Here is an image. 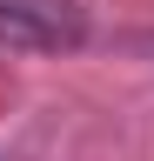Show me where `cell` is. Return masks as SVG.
<instances>
[{"instance_id": "6da1fadb", "label": "cell", "mask_w": 154, "mask_h": 161, "mask_svg": "<svg viewBox=\"0 0 154 161\" xmlns=\"http://www.w3.org/2000/svg\"><path fill=\"white\" fill-rule=\"evenodd\" d=\"M87 20L74 0H0V47H27V54H61L81 47Z\"/></svg>"}]
</instances>
